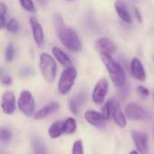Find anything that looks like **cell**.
I'll return each instance as SVG.
<instances>
[{"mask_svg": "<svg viewBox=\"0 0 154 154\" xmlns=\"http://www.w3.org/2000/svg\"><path fill=\"white\" fill-rule=\"evenodd\" d=\"M53 23L60 42L70 51H80L82 45L78 34L72 28L68 26L63 22L60 14H55L53 16Z\"/></svg>", "mask_w": 154, "mask_h": 154, "instance_id": "cell-1", "label": "cell"}, {"mask_svg": "<svg viewBox=\"0 0 154 154\" xmlns=\"http://www.w3.org/2000/svg\"><path fill=\"white\" fill-rule=\"evenodd\" d=\"M100 58L109 72L110 79L116 87H123L125 83V73L122 66L109 54H100Z\"/></svg>", "mask_w": 154, "mask_h": 154, "instance_id": "cell-2", "label": "cell"}, {"mask_svg": "<svg viewBox=\"0 0 154 154\" xmlns=\"http://www.w3.org/2000/svg\"><path fill=\"white\" fill-rule=\"evenodd\" d=\"M39 68L42 77L47 82L52 83L55 80L57 74V65L51 55L45 52L40 55Z\"/></svg>", "mask_w": 154, "mask_h": 154, "instance_id": "cell-3", "label": "cell"}, {"mask_svg": "<svg viewBox=\"0 0 154 154\" xmlns=\"http://www.w3.org/2000/svg\"><path fill=\"white\" fill-rule=\"evenodd\" d=\"M77 78V70L73 67H68L65 69L59 79V85H58V89L59 92L61 95H66L68 94L72 87L75 84V80Z\"/></svg>", "mask_w": 154, "mask_h": 154, "instance_id": "cell-4", "label": "cell"}, {"mask_svg": "<svg viewBox=\"0 0 154 154\" xmlns=\"http://www.w3.org/2000/svg\"><path fill=\"white\" fill-rule=\"evenodd\" d=\"M18 107L20 111L26 116H32L34 114L35 103L30 91L23 90L21 92L18 99Z\"/></svg>", "mask_w": 154, "mask_h": 154, "instance_id": "cell-5", "label": "cell"}, {"mask_svg": "<svg viewBox=\"0 0 154 154\" xmlns=\"http://www.w3.org/2000/svg\"><path fill=\"white\" fill-rule=\"evenodd\" d=\"M108 91V82L106 79H103L99 80L97 85L94 88V90L92 92V100L97 104L100 105L104 102L105 97Z\"/></svg>", "mask_w": 154, "mask_h": 154, "instance_id": "cell-6", "label": "cell"}, {"mask_svg": "<svg viewBox=\"0 0 154 154\" xmlns=\"http://www.w3.org/2000/svg\"><path fill=\"white\" fill-rule=\"evenodd\" d=\"M132 138L134 143L136 149L141 153H147L149 151L148 145V135L143 131H132Z\"/></svg>", "mask_w": 154, "mask_h": 154, "instance_id": "cell-7", "label": "cell"}, {"mask_svg": "<svg viewBox=\"0 0 154 154\" xmlns=\"http://www.w3.org/2000/svg\"><path fill=\"white\" fill-rule=\"evenodd\" d=\"M125 115L132 121L142 120L147 116L146 111L136 103H130L125 106Z\"/></svg>", "mask_w": 154, "mask_h": 154, "instance_id": "cell-8", "label": "cell"}, {"mask_svg": "<svg viewBox=\"0 0 154 154\" xmlns=\"http://www.w3.org/2000/svg\"><path fill=\"white\" fill-rule=\"evenodd\" d=\"M87 99H88V97H87V94L84 91H81V92H79L78 94H76L69 100V108L70 112L73 115L78 116L79 114L81 108L85 105Z\"/></svg>", "mask_w": 154, "mask_h": 154, "instance_id": "cell-9", "label": "cell"}, {"mask_svg": "<svg viewBox=\"0 0 154 154\" xmlns=\"http://www.w3.org/2000/svg\"><path fill=\"white\" fill-rule=\"evenodd\" d=\"M15 97L12 91H5L2 96L1 107L5 114L12 115L15 110Z\"/></svg>", "mask_w": 154, "mask_h": 154, "instance_id": "cell-10", "label": "cell"}, {"mask_svg": "<svg viewBox=\"0 0 154 154\" xmlns=\"http://www.w3.org/2000/svg\"><path fill=\"white\" fill-rule=\"evenodd\" d=\"M85 119L88 123H89L91 125L99 128L104 129L106 127V119L102 116V114L94 111V110H88L85 113Z\"/></svg>", "mask_w": 154, "mask_h": 154, "instance_id": "cell-11", "label": "cell"}, {"mask_svg": "<svg viewBox=\"0 0 154 154\" xmlns=\"http://www.w3.org/2000/svg\"><path fill=\"white\" fill-rule=\"evenodd\" d=\"M30 24H31L32 32L34 42H36V44L39 47H42L44 44V32H43L41 23L35 17H31Z\"/></svg>", "mask_w": 154, "mask_h": 154, "instance_id": "cell-12", "label": "cell"}, {"mask_svg": "<svg viewBox=\"0 0 154 154\" xmlns=\"http://www.w3.org/2000/svg\"><path fill=\"white\" fill-rule=\"evenodd\" d=\"M96 49L100 54L112 55L116 51V44L109 38H100L96 42Z\"/></svg>", "mask_w": 154, "mask_h": 154, "instance_id": "cell-13", "label": "cell"}, {"mask_svg": "<svg viewBox=\"0 0 154 154\" xmlns=\"http://www.w3.org/2000/svg\"><path fill=\"white\" fill-rule=\"evenodd\" d=\"M112 100V116L114 118L115 123L121 128L126 126V118L121 109L119 103L116 100Z\"/></svg>", "mask_w": 154, "mask_h": 154, "instance_id": "cell-14", "label": "cell"}, {"mask_svg": "<svg viewBox=\"0 0 154 154\" xmlns=\"http://www.w3.org/2000/svg\"><path fill=\"white\" fill-rule=\"evenodd\" d=\"M131 72L134 79L140 81L146 80V73L145 69L143 66L141 60L137 58H134L131 61Z\"/></svg>", "mask_w": 154, "mask_h": 154, "instance_id": "cell-15", "label": "cell"}, {"mask_svg": "<svg viewBox=\"0 0 154 154\" xmlns=\"http://www.w3.org/2000/svg\"><path fill=\"white\" fill-rule=\"evenodd\" d=\"M115 8L121 20H123L126 23H130L132 22V17L129 13L128 7L123 0H116L115 2Z\"/></svg>", "mask_w": 154, "mask_h": 154, "instance_id": "cell-16", "label": "cell"}, {"mask_svg": "<svg viewBox=\"0 0 154 154\" xmlns=\"http://www.w3.org/2000/svg\"><path fill=\"white\" fill-rule=\"evenodd\" d=\"M59 109H60V104L57 103V102H52V103L45 106L44 107L41 108L39 111H37L36 114L34 115V119L35 120L44 119L47 116H49L51 114H53L56 111H58Z\"/></svg>", "mask_w": 154, "mask_h": 154, "instance_id": "cell-17", "label": "cell"}, {"mask_svg": "<svg viewBox=\"0 0 154 154\" xmlns=\"http://www.w3.org/2000/svg\"><path fill=\"white\" fill-rule=\"evenodd\" d=\"M52 53L54 55V57L56 58V60L64 67L68 68V67H71V60L69 58V56L64 53L63 51H61L60 48L58 47H53L52 48Z\"/></svg>", "mask_w": 154, "mask_h": 154, "instance_id": "cell-18", "label": "cell"}, {"mask_svg": "<svg viewBox=\"0 0 154 154\" xmlns=\"http://www.w3.org/2000/svg\"><path fill=\"white\" fill-rule=\"evenodd\" d=\"M49 135L52 139H56L60 137L62 134H64V122L56 121L54 122L48 130Z\"/></svg>", "mask_w": 154, "mask_h": 154, "instance_id": "cell-19", "label": "cell"}, {"mask_svg": "<svg viewBox=\"0 0 154 154\" xmlns=\"http://www.w3.org/2000/svg\"><path fill=\"white\" fill-rule=\"evenodd\" d=\"M32 148L36 153H45L47 152L44 143L38 136H33L32 138Z\"/></svg>", "mask_w": 154, "mask_h": 154, "instance_id": "cell-20", "label": "cell"}, {"mask_svg": "<svg viewBox=\"0 0 154 154\" xmlns=\"http://www.w3.org/2000/svg\"><path fill=\"white\" fill-rule=\"evenodd\" d=\"M77 130V122L74 118L69 117L64 122V134H73Z\"/></svg>", "mask_w": 154, "mask_h": 154, "instance_id": "cell-21", "label": "cell"}, {"mask_svg": "<svg viewBox=\"0 0 154 154\" xmlns=\"http://www.w3.org/2000/svg\"><path fill=\"white\" fill-rule=\"evenodd\" d=\"M6 16H7V6L5 5L4 2H1L0 3V19H1L0 27H1V29H4L5 27Z\"/></svg>", "mask_w": 154, "mask_h": 154, "instance_id": "cell-22", "label": "cell"}, {"mask_svg": "<svg viewBox=\"0 0 154 154\" xmlns=\"http://www.w3.org/2000/svg\"><path fill=\"white\" fill-rule=\"evenodd\" d=\"M5 28L11 33H17L19 32V23L16 19H10L6 22Z\"/></svg>", "mask_w": 154, "mask_h": 154, "instance_id": "cell-23", "label": "cell"}, {"mask_svg": "<svg viewBox=\"0 0 154 154\" xmlns=\"http://www.w3.org/2000/svg\"><path fill=\"white\" fill-rule=\"evenodd\" d=\"M102 116L106 120H109L112 116V100L107 101L102 109Z\"/></svg>", "mask_w": 154, "mask_h": 154, "instance_id": "cell-24", "label": "cell"}, {"mask_svg": "<svg viewBox=\"0 0 154 154\" xmlns=\"http://www.w3.org/2000/svg\"><path fill=\"white\" fill-rule=\"evenodd\" d=\"M5 57L6 61L11 62L14 60V47L13 45V43H8L6 48H5Z\"/></svg>", "mask_w": 154, "mask_h": 154, "instance_id": "cell-25", "label": "cell"}, {"mask_svg": "<svg viewBox=\"0 0 154 154\" xmlns=\"http://www.w3.org/2000/svg\"><path fill=\"white\" fill-rule=\"evenodd\" d=\"M11 136H12V134L9 129L5 128V127H2L0 129V139L2 143H8L11 139Z\"/></svg>", "mask_w": 154, "mask_h": 154, "instance_id": "cell-26", "label": "cell"}, {"mask_svg": "<svg viewBox=\"0 0 154 154\" xmlns=\"http://www.w3.org/2000/svg\"><path fill=\"white\" fill-rule=\"evenodd\" d=\"M19 3L24 10H26L28 12L35 11V6H34L32 0H19Z\"/></svg>", "mask_w": 154, "mask_h": 154, "instance_id": "cell-27", "label": "cell"}, {"mask_svg": "<svg viewBox=\"0 0 154 154\" xmlns=\"http://www.w3.org/2000/svg\"><path fill=\"white\" fill-rule=\"evenodd\" d=\"M72 152L74 154H83V143L81 140H78L74 143L73 144V149H72Z\"/></svg>", "mask_w": 154, "mask_h": 154, "instance_id": "cell-28", "label": "cell"}, {"mask_svg": "<svg viewBox=\"0 0 154 154\" xmlns=\"http://www.w3.org/2000/svg\"><path fill=\"white\" fill-rule=\"evenodd\" d=\"M137 91H138V93H139L141 96H143V97H147L150 96V91H149L146 88H144V87H143V86H139V87L137 88Z\"/></svg>", "mask_w": 154, "mask_h": 154, "instance_id": "cell-29", "label": "cell"}, {"mask_svg": "<svg viewBox=\"0 0 154 154\" xmlns=\"http://www.w3.org/2000/svg\"><path fill=\"white\" fill-rule=\"evenodd\" d=\"M1 81H2V84H3L4 86L7 87V86H10V85L12 84V78H11L10 76L6 75V76H4V77L2 78Z\"/></svg>", "mask_w": 154, "mask_h": 154, "instance_id": "cell-30", "label": "cell"}, {"mask_svg": "<svg viewBox=\"0 0 154 154\" xmlns=\"http://www.w3.org/2000/svg\"><path fill=\"white\" fill-rule=\"evenodd\" d=\"M20 74H21V76H23V77H24V76H30L31 74H32V69L31 68H28V67L23 68V69L20 70Z\"/></svg>", "mask_w": 154, "mask_h": 154, "instance_id": "cell-31", "label": "cell"}, {"mask_svg": "<svg viewBox=\"0 0 154 154\" xmlns=\"http://www.w3.org/2000/svg\"><path fill=\"white\" fill-rule=\"evenodd\" d=\"M134 12L135 16H136V19L139 21V23H143V18H142V14H141L140 11H139L138 9L134 8Z\"/></svg>", "mask_w": 154, "mask_h": 154, "instance_id": "cell-32", "label": "cell"}, {"mask_svg": "<svg viewBox=\"0 0 154 154\" xmlns=\"http://www.w3.org/2000/svg\"><path fill=\"white\" fill-rule=\"evenodd\" d=\"M127 90V88L126 87H124L123 88H121V90L119 91V93H120V97L123 98H125V97H126V96H127V94L126 93H125V91H126Z\"/></svg>", "mask_w": 154, "mask_h": 154, "instance_id": "cell-33", "label": "cell"}, {"mask_svg": "<svg viewBox=\"0 0 154 154\" xmlns=\"http://www.w3.org/2000/svg\"><path fill=\"white\" fill-rule=\"evenodd\" d=\"M37 1L40 3L41 5H43V6H44V5H47V0H37Z\"/></svg>", "mask_w": 154, "mask_h": 154, "instance_id": "cell-34", "label": "cell"}, {"mask_svg": "<svg viewBox=\"0 0 154 154\" xmlns=\"http://www.w3.org/2000/svg\"><path fill=\"white\" fill-rule=\"evenodd\" d=\"M66 1H68V2H74V1H76V0H66Z\"/></svg>", "mask_w": 154, "mask_h": 154, "instance_id": "cell-35", "label": "cell"}, {"mask_svg": "<svg viewBox=\"0 0 154 154\" xmlns=\"http://www.w3.org/2000/svg\"><path fill=\"white\" fill-rule=\"evenodd\" d=\"M152 97H153V99H154V91H153V93H152Z\"/></svg>", "mask_w": 154, "mask_h": 154, "instance_id": "cell-36", "label": "cell"}, {"mask_svg": "<svg viewBox=\"0 0 154 154\" xmlns=\"http://www.w3.org/2000/svg\"><path fill=\"white\" fill-rule=\"evenodd\" d=\"M153 60H154V55H153Z\"/></svg>", "mask_w": 154, "mask_h": 154, "instance_id": "cell-37", "label": "cell"}]
</instances>
